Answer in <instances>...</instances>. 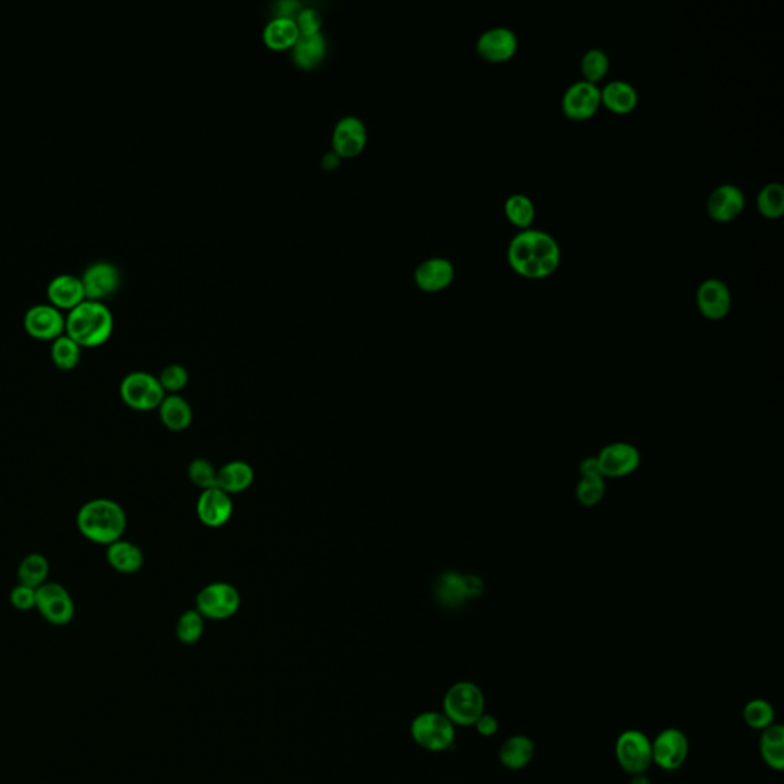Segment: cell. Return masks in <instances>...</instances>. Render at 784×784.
<instances>
[{
	"label": "cell",
	"mask_w": 784,
	"mask_h": 784,
	"mask_svg": "<svg viewBox=\"0 0 784 784\" xmlns=\"http://www.w3.org/2000/svg\"><path fill=\"white\" fill-rule=\"evenodd\" d=\"M509 264L527 279H544L556 272L561 252L554 238L538 230H523L510 241Z\"/></svg>",
	"instance_id": "obj_1"
},
{
	"label": "cell",
	"mask_w": 784,
	"mask_h": 784,
	"mask_svg": "<svg viewBox=\"0 0 784 784\" xmlns=\"http://www.w3.org/2000/svg\"><path fill=\"white\" fill-rule=\"evenodd\" d=\"M126 527L125 509L109 498H94L77 513V528L81 537L106 547L123 538Z\"/></svg>",
	"instance_id": "obj_2"
},
{
	"label": "cell",
	"mask_w": 784,
	"mask_h": 784,
	"mask_svg": "<svg viewBox=\"0 0 784 784\" xmlns=\"http://www.w3.org/2000/svg\"><path fill=\"white\" fill-rule=\"evenodd\" d=\"M114 331V316L105 302L85 299L68 312L65 332L81 348L100 347Z\"/></svg>",
	"instance_id": "obj_3"
},
{
	"label": "cell",
	"mask_w": 784,
	"mask_h": 784,
	"mask_svg": "<svg viewBox=\"0 0 784 784\" xmlns=\"http://www.w3.org/2000/svg\"><path fill=\"white\" fill-rule=\"evenodd\" d=\"M443 714L455 726L472 728L486 713L483 691L473 682L462 680L451 685L443 697Z\"/></svg>",
	"instance_id": "obj_4"
},
{
	"label": "cell",
	"mask_w": 784,
	"mask_h": 784,
	"mask_svg": "<svg viewBox=\"0 0 784 784\" xmlns=\"http://www.w3.org/2000/svg\"><path fill=\"white\" fill-rule=\"evenodd\" d=\"M409 731L414 742L429 752L451 750L457 737V726L440 711H425L414 717Z\"/></svg>",
	"instance_id": "obj_5"
},
{
	"label": "cell",
	"mask_w": 784,
	"mask_h": 784,
	"mask_svg": "<svg viewBox=\"0 0 784 784\" xmlns=\"http://www.w3.org/2000/svg\"><path fill=\"white\" fill-rule=\"evenodd\" d=\"M120 397L127 407L138 413H149L158 409L166 392L160 380L146 371L129 372L120 383Z\"/></svg>",
	"instance_id": "obj_6"
},
{
	"label": "cell",
	"mask_w": 784,
	"mask_h": 784,
	"mask_svg": "<svg viewBox=\"0 0 784 784\" xmlns=\"http://www.w3.org/2000/svg\"><path fill=\"white\" fill-rule=\"evenodd\" d=\"M614 755L627 774H645L653 764L651 739L639 729H627L616 739Z\"/></svg>",
	"instance_id": "obj_7"
},
{
	"label": "cell",
	"mask_w": 784,
	"mask_h": 784,
	"mask_svg": "<svg viewBox=\"0 0 784 784\" xmlns=\"http://www.w3.org/2000/svg\"><path fill=\"white\" fill-rule=\"evenodd\" d=\"M239 609L241 594L235 585L229 583H209L196 596V610L204 619L226 621L233 618Z\"/></svg>",
	"instance_id": "obj_8"
},
{
	"label": "cell",
	"mask_w": 784,
	"mask_h": 784,
	"mask_svg": "<svg viewBox=\"0 0 784 784\" xmlns=\"http://www.w3.org/2000/svg\"><path fill=\"white\" fill-rule=\"evenodd\" d=\"M35 609L46 622L63 627L76 616V603L61 583H48L35 590Z\"/></svg>",
	"instance_id": "obj_9"
},
{
	"label": "cell",
	"mask_w": 784,
	"mask_h": 784,
	"mask_svg": "<svg viewBox=\"0 0 784 784\" xmlns=\"http://www.w3.org/2000/svg\"><path fill=\"white\" fill-rule=\"evenodd\" d=\"M653 764L664 770H677L686 763L689 755L688 735L677 728L660 731L651 740Z\"/></svg>",
	"instance_id": "obj_10"
},
{
	"label": "cell",
	"mask_w": 784,
	"mask_h": 784,
	"mask_svg": "<svg viewBox=\"0 0 784 784\" xmlns=\"http://www.w3.org/2000/svg\"><path fill=\"white\" fill-rule=\"evenodd\" d=\"M23 325L31 337L52 342L65 334L66 316L52 303H37L26 310Z\"/></svg>",
	"instance_id": "obj_11"
},
{
	"label": "cell",
	"mask_w": 784,
	"mask_h": 784,
	"mask_svg": "<svg viewBox=\"0 0 784 784\" xmlns=\"http://www.w3.org/2000/svg\"><path fill=\"white\" fill-rule=\"evenodd\" d=\"M86 299L101 301L111 296L120 285V270L114 262L96 261L86 266L80 276Z\"/></svg>",
	"instance_id": "obj_12"
},
{
	"label": "cell",
	"mask_w": 784,
	"mask_h": 784,
	"mask_svg": "<svg viewBox=\"0 0 784 784\" xmlns=\"http://www.w3.org/2000/svg\"><path fill=\"white\" fill-rule=\"evenodd\" d=\"M601 107V89L598 86L578 81L570 86L563 97V112L568 120L585 121L596 116Z\"/></svg>",
	"instance_id": "obj_13"
},
{
	"label": "cell",
	"mask_w": 784,
	"mask_h": 784,
	"mask_svg": "<svg viewBox=\"0 0 784 784\" xmlns=\"http://www.w3.org/2000/svg\"><path fill=\"white\" fill-rule=\"evenodd\" d=\"M596 458L603 478L627 477L631 475L640 464V453L629 443L609 444Z\"/></svg>",
	"instance_id": "obj_14"
},
{
	"label": "cell",
	"mask_w": 784,
	"mask_h": 784,
	"mask_svg": "<svg viewBox=\"0 0 784 784\" xmlns=\"http://www.w3.org/2000/svg\"><path fill=\"white\" fill-rule=\"evenodd\" d=\"M518 51V37L508 28H492L480 35L477 42L478 56L488 63H504Z\"/></svg>",
	"instance_id": "obj_15"
},
{
	"label": "cell",
	"mask_w": 784,
	"mask_h": 784,
	"mask_svg": "<svg viewBox=\"0 0 784 784\" xmlns=\"http://www.w3.org/2000/svg\"><path fill=\"white\" fill-rule=\"evenodd\" d=\"M196 515L207 527L219 528L226 526L233 515L230 495L219 488L202 490L196 501Z\"/></svg>",
	"instance_id": "obj_16"
},
{
	"label": "cell",
	"mask_w": 784,
	"mask_h": 784,
	"mask_svg": "<svg viewBox=\"0 0 784 784\" xmlns=\"http://www.w3.org/2000/svg\"><path fill=\"white\" fill-rule=\"evenodd\" d=\"M367 127L356 117H345L332 132V149L341 158H354L365 149Z\"/></svg>",
	"instance_id": "obj_17"
},
{
	"label": "cell",
	"mask_w": 784,
	"mask_h": 784,
	"mask_svg": "<svg viewBox=\"0 0 784 784\" xmlns=\"http://www.w3.org/2000/svg\"><path fill=\"white\" fill-rule=\"evenodd\" d=\"M706 209H708L709 217L713 218L715 222L726 224V222L734 221L744 209L743 191H740L739 187L731 186V184L717 187L709 195Z\"/></svg>",
	"instance_id": "obj_18"
},
{
	"label": "cell",
	"mask_w": 784,
	"mask_h": 784,
	"mask_svg": "<svg viewBox=\"0 0 784 784\" xmlns=\"http://www.w3.org/2000/svg\"><path fill=\"white\" fill-rule=\"evenodd\" d=\"M695 299L699 312L709 321H722L731 310V293L719 279L702 282Z\"/></svg>",
	"instance_id": "obj_19"
},
{
	"label": "cell",
	"mask_w": 784,
	"mask_h": 784,
	"mask_svg": "<svg viewBox=\"0 0 784 784\" xmlns=\"http://www.w3.org/2000/svg\"><path fill=\"white\" fill-rule=\"evenodd\" d=\"M46 293L50 297V303L68 312L86 299L83 282L80 277L70 273H61L52 277Z\"/></svg>",
	"instance_id": "obj_20"
},
{
	"label": "cell",
	"mask_w": 784,
	"mask_h": 784,
	"mask_svg": "<svg viewBox=\"0 0 784 784\" xmlns=\"http://www.w3.org/2000/svg\"><path fill=\"white\" fill-rule=\"evenodd\" d=\"M455 270L448 259L433 257L422 262L415 270V284L423 292H442L453 284Z\"/></svg>",
	"instance_id": "obj_21"
},
{
	"label": "cell",
	"mask_w": 784,
	"mask_h": 784,
	"mask_svg": "<svg viewBox=\"0 0 784 784\" xmlns=\"http://www.w3.org/2000/svg\"><path fill=\"white\" fill-rule=\"evenodd\" d=\"M535 743L527 735L515 734L504 740L498 750V760L509 770H521L532 763Z\"/></svg>",
	"instance_id": "obj_22"
},
{
	"label": "cell",
	"mask_w": 784,
	"mask_h": 784,
	"mask_svg": "<svg viewBox=\"0 0 784 784\" xmlns=\"http://www.w3.org/2000/svg\"><path fill=\"white\" fill-rule=\"evenodd\" d=\"M106 561L118 574H134L143 567L145 555L136 544L121 538L106 547Z\"/></svg>",
	"instance_id": "obj_23"
},
{
	"label": "cell",
	"mask_w": 784,
	"mask_h": 784,
	"mask_svg": "<svg viewBox=\"0 0 784 784\" xmlns=\"http://www.w3.org/2000/svg\"><path fill=\"white\" fill-rule=\"evenodd\" d=\"M638 103V92L627 81H611L609 85L603 86L601 91V105L605 106L616 116H629L636 109Z\"/></svg>",
	"instance_id": "obj_24"
},
{
	"label": "cell",
	"mask_w": 784,
	"mask_h": 784,
	"mask_svg": "<svg viewBox=\"0 0 784 784\" xmlns=\"http://www.w3.org/2000/svg\"><path fill=\"white\" fill-rule=\"evenodd\" d=\"M158 413H160V420H162L163 425L173 433L186 431L187 427L191 426V422H193V409H191V403L187 402L186 398L182 397L180 394L166 396L158 407Z\"/></svg>",
	"instance_id": "obj_25"
},
{
	"label": "cell",
	"mask_w": 784,
	"mask_h": 784,
	"mask_svg": "<svg viewBox=\"0 0 784 784\" xmlns=\"http://www.w3.org/2000/svg\"><path fill=\"white\" fill-rule=\"evenodd\" d=\"M253 481H255V471L248 462L235 460L218 469L217 488L229 495L244 492L247 489L252 488Z\"/></svg>",
	"instance_id": "obj_26"
},
{
	"label": "cell",
	"mask_w": 784,
	"mask_h": 784,
	"mask_svg": "<svg viewBox=\"0 0 784 784\" xmlns=\"http://www.w3.org/2000/svg\"><path fill=\"white\" fill-rule=\"evenodd\" d=\"M327 52V41L321 33L301 34L293 46V61L299 68L312 70L323 61Z\"/></svg>",
	"instance_id": "obj_27"
},
{
	"label": "cell",
	"mask_w": 784,
	"mask_h": 784,
	"mask_svg": "<svg viewBox=\"0 0 784 784\" xmlns=\"http://www.w3.org/2000/svg\"><path fill=\"white\" fill-rule=\"evenodd\" d=\"M299 28L293 17H279L273 19L264 30V42L273 51L290 50L296 45L299 39Z\"/></svg>",
	"instance_id": "obj_28"
},
{
	"label": "cell",
	"mask_w": 784,
	"mask_h": 784,
	"mask_svg": "<svg viewBox=\"0 0 784 784\" xmlns=\"http://www.w3.org/2000/svg\"><path fill=\"white\" fill-rule=\"evenodd\" d=\"M760 755L770 770H784V728L783 724L774 723L761 731L760 735Z\"/></svg>",
	"instance_id": "obj_29"
},
{
	"label": "cell",
	"mask_w": 784,
	"mask_h": 784,
	"mask_svg": "<svg viewBox=\"0 0 784 784\" xmlns=\"http://www.w3.org/2000/svg\"><path fill=\"white\" fill-rule=\"evenodd\" d=\"M48 576H50V561L45 555H26L17 567L19 583L35 588V590L48 583Z\"/></svg>",
	"instance_id": "obj_30"
},
{
	"label": "cell",
	"mask_w": 784,
	"mask_h": 784,
	"mask_svg": "<svg viewBox=\"0 0 784 784\" xmlns=\"http://www.w3.org/2000/svg\"><path fill=\"white\" fill-rule=\"evenodd\" d=\"M81 347L68 334H61L51 343V359L61 371H70L80 363Z\"/></svg>",
	"instance_id": "obj_31"
},
{
	"label": "cell",
	"mask_w": 784,
	"mask_h": 784,
	"mask_svg": "<svg viewBox=\"0 0 784 784\" xmlns=\"http://www.w3.org/2000/svg\"><path fill=\"white\" fill-rule=\"evenodd\" d=\"M437 598L444 607H460L468 601L462 574H444L437 583Z\"/></svg>",
	"instance_id": "obj_32"
},
{
	"label": "cell",
	"mask_w": 784,
	"mask_h": 784,
	"mask_svg": "<svg viewBox=\"0 0 784 784\" xmlns=\"http://www.w3.org/2000/svg\"><path fill=\"white\" fill-rule=\"evenodd\" d=\"M775 719L777 714H775L774 705L766 699H752L744 705L743 722L748 728L761 733L764 729L772 726Z\"/></svg>",
	"instance_id": "obj_33"
},
{
	"label": "cell",
	"mask_w": 784,
	"mask_h": 784,
	"mask_svg": "<svg viewBox=\"0 0 784 784\" xmlns=\"http://www.w3.org/2000/svg\"><path fill=\"white\" fill-rule=\"evenodd\" d=\"M757 209L768 219H779L784 213V189L779 182H770L760 191Z\"/></svg>",
	"instance_id": "obj_34"
},
{
	"label": "cell",
	"mask_w": 784,
	"mask_h": 784,
	"mask_svg": "<svg viewBox=\"0 0 784 784\" xmlns=\"http://www.w3.org/2000/svg\"><path fill=\"white\" fill-rule=\"evenodd\" d=\"M506 217L512 226L528 230L535 219V207L530 198L526 195H512L504 206Z\"/></svg>",
	"instance_id": "obj_35"
},
{
	"label": "cell",
	"mask_w": 784,
	"mask_h": 784,
	"mask_svg": "<svg viewBox=\"0 0 784 784\" xmlns=\"http://www.w3.org/2000/svg\"><path fill=\"white\" fill-rule=\"evenodd\" d=\"M206 619L198 610H187L176 622V638L184 645H193L202 638L206 629Z\"/></svg>",
	"instance_id": "obj_36"
},
{
	"label": "cell",
	"mask_w": 784,
	"mask_h": 784,
	"mask_svg": "<svg viewBox=\"0 0 784 784\" xmlns=\"http://www.w3.org/2000/svg\"><path fill=\"white\" fill-rule=\"evenodd\" d=\"M609 57L601 50L587 51L583 54V61H581L583 81L592 83V85H596L598 81L603 80L609 72Z\"/></svg>",
	"instance_id": "obj_37"
},
{
	"label": "cell",
	"mask_w": 784,
	"mask_h": 784,
	"mask_svg": "<svg viewBox=\"0 0 784 784\" xmlns=\"http://www.w3.org/2000/svg\"><path fill=\"white\" fill-rule=\"evenodd\" d=\"M189 478L201 490L217 488L218 469L206 458H196L189 466Z\"/></svg>",
	"instance_id": "obj_38"
},
{
	"label": "cell",
	"mask_w": 784,
	"mask_h": 784,
	"mask_svg": "<svg viewBox=\"0 0 784 784\" xmlns=\"http://www.w3.org/2000/svg\"><path fill=\"white\" fill-rule=\"evenodd\" d=\"M605 495V481L602 477H583L576 486V498L579 503L587 508L596 506Z\"/></svg>",
	"instance_id": "obj_39"
},
{
	"label": "cell",
	"mask_w": 784,
	"mask_h": 784,
	"mask_svg": "<svg viewBox=\"0 0 784 784\" xmlns=\"http://www.w3.org/2000/svg\"><path fill=\"white\" fill-rule=\"evenodd\" d=\"M158 380H160V385H162L163 389L166 392V396L180 394L187 387V383H189V372H187L186 368L182 367V365L173 363V365H169V367L163 369Z\"/></svg>",
	"instance_id": "obj_40"
},
{
	"label": "cell",
	"mask_w": 784,
	"mask_h": 784,
	"mask_svg": "<svg viewBox=\"0 0 784 784\" xmlns=\"http://www.w3.org/2000/svg\"><path fill=\"white\" fill-rule=\"evenodd\" d=\"M10 602L19 611H30L35 609V588L23 583H17L10 593Z\"/></svg>",
	"instance_id": "obj_41"
},
{
	"label": "cell",
	"mask_w": 784,
	"mask_h": 784,
	"mask_svg": "<svg viewBox=\"0 0 784 784\" xmlns=\"http://www.w3.org/2000/svg\"><path fill=\"white\" fill-rule=\"evenodd\" d=\"M296 25L301 34H317V33H321L322 19L316 10L305 8L297 14Z\"/></svg>",
	"instance_id": "obj_42"
},
{
	"label": "cell",
	"mask_w": 784,
	"mask_h": 784,
	"mask_svg": "<svg viewBox=\"0 0 784 784\" xmlns=\"http://www.w3.org/2000/svg\"><path fill=\"white\" fill-rule=\"evenodd\" d=\"M473 728L477 729L478 734L481 735V737L489 739V737H493V735L497 734L498 729H499V722H498L495 715L484 713L477 720V723L473 724Z\"/></svg>",
	"instance_id": "obj_43"
},
{
	"label": "cell",
	"mask_w": 784,
	"mask_h": 784,
	"mask_svg": "<svg viewBox=\"0 0 784 784\" xmlns=\"http://www.w3.org/2000/svg\"><path fill=\"white\" fill-rule=\"evenodd\" d=\"M462 579H464V587H466V593H468L469 599L478 598V596L483 594V579L478 578L475 574H462Z\"/></svg>",
	"instance_id": "obj_44"
},
{
	"label": "cell",
	"mask_w": 784,
	"mask_h": 784,
	"mask_svg": "<svg viewBox=\"0 0 784 784\" xmlns=\"http://www.w3.org/2000/svg\"><path fill=\"white\" fill-rule=\"evenodd\" d=\"M579 471H581L583 477H602V472H601V468H599L598 458L596 457L585 458L581 462Z\"/></svg>",
	"instance_id": "obj_45"
},
{
	"label": "cell",
	"mask_w": 784,
	"mask_h": 784,
	"mask_svg": "<svg viewBox=\"0 0 784 784\" xmlns=\"http://www.w3.org/2000/svg\"><path fill=\"white\" fill-rule=\"evenodd\" d=\"M339 163H341V156L334 154V152H330V154L323 156L322 166L325 171H332V169H336L339 166Z\"/></svg>",
	"instance_id": "obj_46"
},
{
	"label": "cell",
	"mask_w": 784,
	"mask_h": 784,
	"mask_svg": "<svg viewBox=\"0 0 784 784\" xmlns=\"http://www.w3.org/2000/svg\"><path fill=\"white\" fill-rule=\"evenodd\" d=\"M631 777H633L631 784H651L649 783V779L645 777V774L631 775Z\"/></svg>",
	"instance_id": "obj_47"
}]
</instances>
